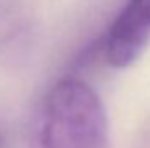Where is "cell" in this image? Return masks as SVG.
Instances as JSON below:
<instances>
[{
    "label": "cell",
    "instance_id": "3",
    "mask_svg": "<svg viewBox=\"0 0 150 148\" xmlns=\"http://www.w3.org/2000/svg\"><path fill=\"white\" fill-rule=\"evenodd\" d=\"M0 148H9V140H7V134L0 129Z\"/></svg>",
    "mask_w": 150,
    "mask_h": 148
},
{
    "label": "cell",
    "instance_id": "2",
    "mask_svg": "<svg viewBox=\"0 0 150 148\" xmlns=\"http://www.w3.org/2000/svg\"><path fill=\"white\" fill-rule=\"evenodd\" d=\"M150 42V0H127L103 42L107 63L117 68L134 65Z\"/></svg>",
    "mask_w": 150,
    "mask_h": 148
},
{
    "label": "cell",
    "instance_id": "1",
    "mask_svg": "<svg viewBox=\"0 0 150 148\" xmlns=\"http://www.w3.org/2000/svg\"><path fill=\"white\" fill-rule=\"evenodd\" d=\"M108 117L100 94L82 78L65 77L45 94L28 148H107Z\"/></svg>",
    "mask_w": 150,
    "mask_h": 148
}]
</instances>
